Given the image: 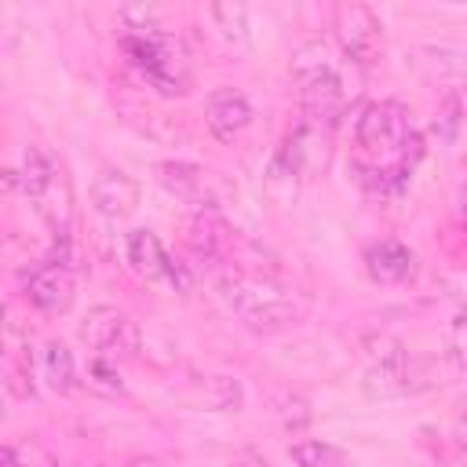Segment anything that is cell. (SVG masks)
Masks as SVG:
<instances>
[{"label": "cell", "mask_w": 467, "mask_h": 467, "mask_svg": "<svg viewBox=\"0 0 467 467\" xmlns=\"http://www.w3.org/2000/svg\"><path fill=\"white\" fill-rule=\"evenodd\" d=\"M44 379H47V387H51L55 394H69V390L77 387L73 354H69V347L58 343V339H51V343L44 347Z\"/></svg>", "instance_id": "17"}, {"label": "cell", "mask_w": 467, "mask_h": 467, "mask_svg": "<svg viewBox=\"0 0 467 467\" xmlns=\"http://www.w3.org/2000/svg\"><path fill=\"white\" fill-rule=\"evenodd\" d=\"M0 467H11V445H0Z\"/></svg>", "instance_id": "24"}, {"label": "cell", "mask_w": 467, "mask_h": 467, "mask_svg": "<svg viewBox=\"0 0 467 467\" xmlns=\"http://www.w3.org/2000/svg\"><path fill=\"white\" fill-rule=\"evenodd\" d=\"M423 387H427L423 365L398 343L390 350H379L365 372V394L368 398H405V394H416Z\"/></svg>", "instance_id": "8"}, {"label": "cell", "mask_w": 467, "mask_h": 467, "mask_svg": "<svg viewBox=\"0 0 467 467\" xmlns=\"http://www.w3.org/2000/svg\"><path fill=\"white\" fill-rule=\"evenodd\" d=\"M26 296H29V303H33L36 310H44V314H66V310L73 306V299H77V277H73L69 266H58V263L47 259L44 266H36V270L29 274Z\"/></svg>", "instance_id": "11"}, {"label": "cell", "mask_w": 467, "mask_h": 467, "mask_svg": "<svg viewBox=\"0 0 467 467\" xmlns=\"http://www.w3.org/2000/svg\"><path fill=\"white\" fill-rule=\"evenodd\" d=\"M84 383H88L95 394H106V398H117V394H124V379H120L117 365H113L109 358H99V354L88 361Z\"/></svg>", "instance_id": "19"}, {"label": "cell", "mask_w": 467, "mask_h": 467, "mask_svg": "<svg viewBox=\"0 0 467 467\" xmlns=\"http://www.w3.org/2000/svg\"><path fill=\"white\" fill-rule=\"evenodd\" d=\"M412 266H416V259L401 241L387 237V241H376L365 248V274L376 285H401L412 274Z\"/></svg>", "instance_id": "14"}, {"label": "cell", "mask_w": 467, "mask_h": 467, "mask_svg": "<svg viewBox=\"0 0 467 467\" xmlns=\"http://www.w3.org/2000/svg\"><path fill=\"white\" fill-rule=\"evenodd\" d=\"M208 15H212V22L219 26V33L226 40L241 44L248 36V11H244V4H212Z\"/></svg>", "instance_id": "20"}, {"label": "cell", "mask_w": 467, "mask_h": 467, "mask_svg": "<svg viewBox=\"0 0 467 467\" xmlns=\"http://www.w3.org/2000/svg\"><path fill=\"white\" fill-rule=\"evenodd\" d=\"M204 124L219 142H234L252 124V102L237 88H215L204 99Z\"/></svg>", "instance_id": "12"}, {"label": "cell", "mask_w": 467, "mask_h": 467, "mask_svg": "<svg viewBox=\"0 0 467 467\" xmlns=\"http://www.w3.org/2000/svg\"><path fill=\"white\" fill-rule=\"evenodd\" d=\"M226 223L215 212H197L186 223V244L197 259H219L226 252Z\"/></svg>", "instance_id": "16"}, {"label": "cell", "mask_w": 467, "mask_h": 467, "mask_svg": "<svg viewBox=\"0 0 467 467\" xmlns=\"http://www.w3.org/2000/svg\"><path fill=\"white\" fill-rule=\"evenodd\" d=\"M292 73H296V84H299V102H303L306 124H317L325 131L332 124H339V117L347 113V106L354 99V88L347 84L343 66H336L328 58L321 40H310L296 51Z\"/></svg>", "instance_id": "3"}, {"label": "cell", "mask_w": 467, "mask_h": 467, "mask_svg": "<svg viewBox=\"0 0 467 467\" xmlns=\"http://www.w3.org/2000/svg\"><path fill=\"white\" fill-rule=\"evenodd\" d=\"M219 299L234 317H241L255 332H277L288 325H299L310 310V299L266 274H252L241 266H230L215 281Z\"/></svg>", "instance_id": "2"}, {"label": "cell", "mask_w": 467, "mask_h": 467, "mask_svg": "<svg viewBox=\"0 0 467 467\" xmlns=\"http://www.w3.org/2000/svg\"><path fill=\"white\" fill-rule=\"evenodd\" d=\"M332 33L339 51L347 55V62L354 66H372L383 55V26L372 15V7L343 0L332 7Z\"/></svg>", "instance_id": "6"}, {"label": "cell", "mask_w": 467, "mask_h": 467, "mask_svg": "<svg viewBox=\"0 0 467 467\" xmlns=\"http://www.w3.org/2000/svg\"><path fill=\"white\" fill-rule=\"evenodd\" d=\"M438 124H445V139H456V128H460V95L456 91L445 99V109H441Z\"/></svg>", "instance_id": "22"}, {"label": "cell", "mask_w": 467, "mask_h": 467, "mask_svg": "<svg viewBox=\"0 0 467 467\" xmlns=\"http://www.w3.org/2000/svg\"><path fill=\"white\" fill-rule=\"evenodd\" d=\"M354 142H358L361 179L383 193L401 190L416 161L423 157V135L416 131L412 113L394 99H383L361 109L354 124Z\"/></svg>", "instance_id": "1"}, {"label": "cell", "mask_w": 467, "mask_h": 467, "mask_svg": "<svg viewBox=\"0 0 467 467\" xmlns=\"http://www.w3.org/2000/svg\"><path fill=\"white\" fill-rule=\"evenodd\" d=\"M11 467H58V460L33 438L11 445Z\"/></svg>", "instance_id": "21"}, {"label": "cell", "mask_w": 467, "mask_h": 467, "mask_svg": "<svg viewBox=\"0 0 467 467\" xmlns=\"http://www.w3.org/2000/svg\"><path fill=\"white\" fill-rule=\"evenodd\" d=\"M153 175H157V182L171 197H179V201H186V204H193L201 212H215L223 204V193H226L223 179L215 171L201 168V164H190V161H161V164H153Z\"/></svg>", "instance_id": "7"}, {"label": "cell", "mask_w": 467, "mask_h": 467, "mask_svg": "<svg viewBox=\"0 0 467 467\" xmlns=\"http://www.w3.org/2000/svg\"><path fill=\"white\" fill-rule=\"evenodd\" d=\"M18 186L26 190L33 212L55 237H69L73 226V182L66 175V164L47 153L44 146H29L22 153Z\"/></svg>", "instance_id": "5"}, {"label": "cell", "mask_w": 467, "mask_h": 467, "mask_svg": "<svg viewBox=\"0 0 467 467\" xmlns=\"http://www.w3.org/2000/svg\"><path fill=\"white\" fill-rule=\"evenodd\" d=\"M91 204L106 219H124V215H131L139 208V182L120 168H106L91 182Z\"/></svg>", "instance_id": "13"}, {"label": "cell", "mask_w": 467, "mask_h": 467, "mask_svg": "<svg viewBox=\"0 0 467 467\" xmlns=\"http://www.w3.org/2000/svg\"><path fill=\"white\" fill-rule=\"evenodd\" d=\"M80 339L99 354V358H128L139 350V332L131 317L117 306H91L88 317L80 321Z\"/></svg>", "instance_id": "9"}, {"label": "cell", "mask_w": 467, "mask_h": 467, "mask_svg": "<svg viewBox=\"0 0 467 467\" xmlns=\"http://www.w3.org/2000/svg\"><path fill=\"white\" fill-rule=\"evenodd\" d=\"M277 157L292 168L296 179H314V175H321V171L328 168V161H332V139H328L325 128L303 120L299 128H292V131L285 135V146L277 150Z\"/></svg>", "instance_id": "10"}, {"label": "cell", "mask_w": 467, "mask_h": 467, "mask_svg": "<svg viewBox=\"0 0 467 467\" xmlns=\"http://www.w3.org/2000/svg\"><path fill=\"white\" fill-rule=\"evenodd\" d=\"M15 186H18V171H11V168L0 164V193H11Z\"/></svg>", "instance_id": "23"}, {"label": "cell", "mask_w": 467, "mask_h": 467, "mask_svg": "<svg viewBox=\"0 0 467 467\" xmlns=\"http://www.w3.org/2000/svg\"><path fill=\"white\" fill-rule=\"evenodd\" d=\"M288 460L296 467H350V456L339 445L321 441V438H306V441L288 445Z\"/></svg>", "instance_id": "18"}, {"label": "cell", "mask_w": 467, "mask_h": 467, "mask_svg": "<svg viewBox=\"0 0 467 467\" xmlns=\"http://www.w3.org/2000/svg\"><path fill=\"white\" fill-rule=\"evenodd\" d=\"M124 252H128L131 270H135L139 277H146V281H161L164 270H168V259H171V255L164 252L161 237H157L153 230H142V226L124 237Z\"/></svg>", "instance_id": "15"}, {"label": "cell", "mask_w": 467, "mask_h": 467, "mask_svg": "<svg viewBox=\"0 0 467 467\" xmlns=\"http://www.w3.org/2000/svg\"><path fill=\"white\" fill-rule=\"evenodd\" d=\"M120 47L153 91H161L168 99L190 91V84H193L190 55L175 33H168V29H124Z\"/></svg>", "instance_id": "4"}]
</instances>
